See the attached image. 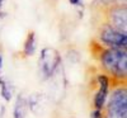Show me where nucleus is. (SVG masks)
<instances>
[{"label":"nucleus","instance_id":"1","mask_svg":"<svg viewBox=\"0 0 127 118\" xmlns=\"http://www.w3.org/2000/svg\"><path fill=\"white\" fill-rule=\"evenodd\" d=\"M99 61L103 69L113 78L125 80L127 74V52L121 48H107L100 52Z\"/></svg>","mask_w":127,"mask_h":118},{"label":"nucleus","instance_id":"2","mask_svg":"<svg viewBox=\"0 0 127 118\" xmlns=\"http://www.w3.org/2000/svg\"><path fill=\"white\" fill-rule=\"evenodd\" d=\"M61 63L60 52L52 47H45L39 55V71L43 79H50L55 75Z\"/></svg>","mask_w":127,"mask_h":118},{"label":"nucleus","instance_id":"3","mask_svg":"<svg viewBox=\"0 0 127 118\" xmlns=\"http://www.w3.org/2000/svg\"><path fill=\"white\" fill-rule=\"evenodd\" d=\"M107 114L117 118H127V90L118 87L112 90L107 105Z\"/></svg>","mask_w":127,"mask_h":118},{"label":"nucleus","instance_id":"4","mask_svg":"<svg viewBox=\"0 0 127 118\" xmlns=\"http://www.w3.org/2000/svg\"><path fill=\"white\" fill-rule=\"evenodd\" d=\"M99 38L104 45L109 48H121L126 50L127 47V34L114 29L109 24H104L99 30Z\"/></svg>","mask_w":127,"mask_h":118},{"label":"nucleus","instance_id":"5","mask_svg":"<svg viewBox=\"0 0 127 118\" xmlns=\"http://www.w3.org/2000/svg\"><path fill=\"white\" fill-rule=\"evenodd\" d=\"M127 13H126V4H113L108 9V23L111 27L117 29L122 33H126V24H127Z\"/></svg>","mask_w":127,"mask_h":118},{"label":"nucleus","instance_id":"6","mask_svg":"<svg viewBox=\"0 0 127 118\" xmlns=\"http://www.w3.org/2000/svg\"><path fill=\"white\" fill-rule=\"evenodd\" d=\"M99 89L94 95V108L95 109H103L105 103H107L108 95H109V88H111V79L104 74L98 75L97 78Z\"/></svg>","mask_w":127,"mask_h":118},{"label":"nucleus","instance_id":"7","mask_svg":"<svg viewBox=\"0 0 127 118\" xmlns=\"http://www.w3.org/2000/svg\"><path fill=\"white\" fill-rule=\"evenodd\" d=\"M28 112V103L23 95H18L13 109V118H26Z\"/></svg>","mask_w":127,"mask_h":118},{"label":"nucleus","instance_id":"8","mask_svg":"<svg viewBox=\"0 0 127 118\" xmlns=\"http://www.w3.org/2000/svg\"><path fill=\"white\" fill-rule=\"evenodd\" d=\"M36 50H37V41H36V33L34 32H29L27 38H26V42H24V47H23V53L24 56L27 57H31L36 53Z\"/></svg>","mask_w":127,"mask_h":118},{"label":"nucleus","instance_id":"9","mask_svg":"<svg viewBox=\"0 0 127 118\" xmlns=\"http://www.w3.org/2000/svg\"><path fill=\"white\" fill-rule=\"evenodd\" d=\"M0 94H1L3 99L6 100V102H10V99H12V96H13L12 87H10V84L5 79H3L0 81Z\"/></svg>","mask_w":127,"mask_h":118},{"label":"nucleus","instance_id":"10","mask_svg":"<svg viewBox=\"0 0 127 118\" xmlns=\"http://www.w3.org/2000/svg\"><path fill=\"white\" fill-rule=\"evenodd\" d=\"M104 113H103V109H93L90 112V118H104Z\"/></svg>","mask_w":127,"mask_h":118},{"label":"nucleus","instance_id":"11","mask_svg":"<svg viewBox=\"0 0 127 118\" xmlns=\"http://www.w3.org/2000/svg\"><path fill=\"white\" fill-rule=\"evenodd\" d=\"M69 3L74 6H83V0H69Z\"/></svg>","mask_w":127,"mask_h":118},{"label":"nucleus","instance_id":"12","mask_svg":"<svg viewBox=\"0 0 127 118\" xmlns=\"http://www.w3.org/2000/svg\"><path fill=\"white\" fill-rule=\"evenodd\" d=\"M99 1H100L102 4H104V5H108V6L116 4V0H99Z\"/></svg>","mask_w":127,"mask_h":118},{"label":"nucleus","instance_id":"13","mask_svg":"<svg viewBox=\"0 0 127 118\" xmlns=\"http://www.w3.org/2000/svg\"><path fill=\"white\" fill-rule=\"evenodd\" d=\"M1 70H3V55L0 53V81L4 79V78H3V75H1Z\"/></svg>","mask_w":127,"mask_h":118},{"label":"nucleus","instance_id":"14","mask_svg":"<svg viewBox=\"0 0 127 118\" xmlns=\"http://www.w3.org/2000/svg\"><path fill=\"white\" fill-rule=\"evenodd\" d=\"M5 0H0V17H1V10H3V5H4Z\"/></svg>","mask_w":127,"mask_h":118},{"label":"nucleus","instance_id":"15","mask_svg":"<svg viewBox=\"0 0 127 118\" xmlns=\"http://www.w3.org/2000/svg\"><path fill=\"white\" fill-rule=\"evenodd\" d=\"M120 4H126V0H118Z\"/></svg>","mask_w":127,"mask_h":118},{"label":"nucleus","instance_id":"16","mask_svg":"<svg viewBox=\"0 0 127 118\" xmlns=\"http://www.w3.org/2000/svg\"><path fill=\"white\" fill-rule=\"evenodd\" d=\"M104 118H117V117H112V116H108V114H107V116H105Z\"/></svg>","mask_w":127,"mask_h":118}]
</instances>
